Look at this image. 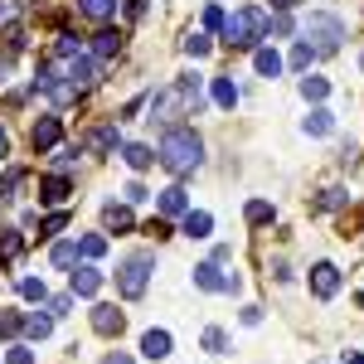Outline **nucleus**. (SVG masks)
Masks as SVG:
<instances>
[{"mask_svg":"<svg viewBox=\"0 0 364 364\" xmlns=\"http://www.w3.org/2000/svg\"><path fill=\"white\" fill-rule=\"evenodd\" d=\"M0 156H5V127H0Z\"/></svg>","mask_w":364,"mask_h":364,"instance_id":"42","label":"nucleus"},{"mask_svg":"<svg viewBox=\"0 0 364 364\" xmlns=\"http://www.w3.org/2000/svg\"><path fill=\"white\" fill-rule=\"evenodd\" d=\"M102 219H107V228H132V209H117V204H107V209H102Z\"/></svg>","mask_w":364,"mask_h":364,"instance_id":"24","label":"nucleus"},{"mask_svg":"<svg viewBox=\"0 0 364 364\" xmlns=\"http://www.w3.org/2000/svg\"><path fill=\"white\" fill-rule=\"evenodd\" d=\"M39 199H44V204H63V199H68V180H58V175H54V180H44V195H39Z\"/></svg>","mask_w":364,"mask_h":364,"instance_id":"20","label":"nucleus"},{"mask_svg":"<svg viewBox=\"0 0 364 364\" xmlns=\"http://www.w3.org/2000/svg\"><path fill=\"white\" fill-rule=\"evenodd\" d=\"M345 364H364V355H345Z\"/></svg>","mask_w":364,"mask_h":364,"instance_id":"41","label":"nucleus"},{"mask_svg":"<svg viewBox=\"0 0 364 364\" xmlns=\"http://www.w3.org/2000/svg\"><path fill=\"white\" fill-rule=\"evenodd\" d=\"M92 49H97V58H112L117 49H122V34H117V29H102V34H97V44H92Z\"/></svg>","mask_w":364,"mask_h":364,"instance_id":"16","label":"nucleus"},{"mask_svg":"<svg viewBox=\"0 0 364 364\" xmlns=\"http://www.w3.org/2000/svg\"><path fill=\"white\" fill-rule=\"evenodd\" d=\"M122 156H127V166H132V170H146V166H151V161H156V156H151L146 146H127Z\"/></svg>","mask_w":364,"mask_h":364,"instance_id":"23","label":"nucleus"},{"mask_svg":"<svg viewBox=\"0 0 364 364\" xmlns=\"http://www.w3.org/2000/svg\"><path fill=\"white\" fill-rule=\"evenodd\" d=\"M214 102L219 107H238V87L228 83V78H214Z\"/></svg>","mask_w":364,"mask_h":364,"instance_id":"17","label":"nucleus"},{"mask_svg":"<svg viewBox=\"0 0 364 364\" xmlns=\"http://www.w3.org/2000/svg\"><path fill=\"white\" fill-rule=\"evenodd\" d=\"M58 228H63V214H54V219H44V233H39V238H49V233H58Z\"/></svg>","mask_w":364,"mask_h":364,"instance_id":"39","label":"nucleus"},{"mask_svg":"<svg viewBox=\"0 0 364 364\" xmlns=\"http://www.w3.org/2000/svg\"><path fill=\"white\" fill-rule=\"evenodd\" d=\"M92 78H97V68H92L87 58H73V87H78V83H92Z\"/></svg>","mask_w":364,"mask_h":364,"instance_id":"30","label":"nucleus"},{"mask_svg":"<svg viewBox=\"0 0 364 364\" xmlns=\"http://www.w3.org/2000/svg\"><path fill=\"white\" fill-rule=\"evenodd\" d=\"M73 257H78V248H73V243H58V248H54V262H58V267H68Z\"/></svg>","mask_w":364,"mask_h":364,"instance_id":"35","label":"nucleus"},{"mask_svg":"<svg viewBox=\"0 0 364 364\" xmlns=\"http://www.w3.org/2000/svg\"><path fill=\"white\" fill-rule=\"evenodd\" d=\"M204 25L219 29V25H224V10H219V5H209V10H204Z\"/></svg>","mask_w":364,"mask_h":364,"instance_id":"37","label":"nucleus"},{"mask_svg":"<svg viewBox=\"0 0 364 364\" xmlns=\"http://www.w3.org/2000/svg\"><path fill=\"white\" fill-rule=\"evenodd\" d=\"M204 350L209 355H228V336L224 331H204Z\"/></svg>","mask_w":364,"mask_h":364,"instance_id":"28","label":"nucleus"},{"mask_svg":"<svg viewBox=\"0 0 364 364\" xmlns=\"http://www.w3.org/2000/svg\"><path fill=\"white\" fill-rule=\"evenodd\" d=\"M87 146H92V151H117V127H97V132L87 136Z\"/></svg>","mask_w":364,"mask_h":364,"instance_id":"19","label":"nucleus"},{"mask_svg":"<svg viewBox=\"0 0 364 364\" xmlns=\"http://www.w3.org/2000/svg\"><path fill=\"white\" fill-rule=\"evenodd\" d=\"M224 34H228L233 49H252V44L267 34V15H262V10H238V15L224 20Z\"/></svg>","mask_w":364,"mask_h":364,"instance_id":"2","label":"nucleus"},{"mask_svg":"<svg viewBox=\"0 0 364 364\" xmlns=\"http://www.w3.org/2000/svg\"><path fill=\"white\" fill-rule=\"evenodd\" d=\"M248 224H272V204L267 199H252L248 204Z\"/></svg>","mask_w":364,"mask_h":364,"instance_id":"25","label":"nucleus"},{"mask_svg":"<svg viewBox=\"0 0 364 364\" xmlns=\"http://www.w3.org/2000/svg\"><path fill=\"white\" fill-rule=\"evenodd\" d=\"M0 15H5V5H0Z\"/></svg>","mask_w":364,"mask_h":364,"instance_id":"44","label":"nucleus"},{"mask_svg":"<svg viewBox=\"0 0 364 364\" xmlns=\"http://www.w3.org/2000/svg\"><path fill=\"white\" fill-rule=\"evenodd\" d=\"M252 63H257V73H262V78H277V73H282L277 49H257V58H252Z\"/></svg>","mask_w":364,"mask_h":364,"instance_id":"15","label":"nucleus"},{"mask_svg":"<svg viewBox=\"0 0 364 364\" xmlns=\"http://www.w3.org/2000/svg\"><path fill=\"white\" fill-rule=\"evenodd\" d=\"M311 58H316V49H311V39H306V44H296V49H291V63H296V68H306Z\"/></svg>","mask_w":364,"mask_h":364,"instance_id":"34","label":"nucleus"},{"mask_svg":"<svg viewBox=\"0 0 364 364\" xmlns=\"http://www.w3.org/2000/svg\"><path fill=\"white\" fill-rule=\"evenodd\" d=\"M209 228H214V219L204 209H185V238H209Z\"/></svg>","mask_w":364,"mask_h":364,"instance_id":"11","label":"nucleus"},{"mask_svg":"<svg viewBox=\"0 0 364 364\" xmlns=\"http://www.w3.org/2000/svg\"><path fill=\"white\" fill-rule=\"evenodd\" d=\"M25 331H29V336H39V340H44L49 331H54V316H39V311H34V316H25Z\"/></svg>","mask_w":364,"mask_h":364,"instance_id":"22","label":"nucleus"},{"mask_svg":"<svg viewBox=\"0 0 364 364\" xmlns=\"http://www.w3.org/2000/svg\"><path fill=\"white\" fill-rule=\"evenodd\" d=\"M78 252H83V257H102V252H107V238H97V233H87L83 243H78Z\"/></svg>","mask_w":364,"mask_h":364,"instance_id":"29","label":"nucleus"},{"mask_svg":"<svg viewBox=\"0 0 364 364\" xmlns=\"http://www.w3.org/2000/svg\"><path fill=\"white\" fill-rule=\"evenodd\" d=\"M117 10V0H83V15H92V20H107Z\"/></svg>","mask_w":364,"mask_h":364,"instance_id":"27","label":"nucleus"},{"mask_svg":"<svg viewBox=\"0 0 364 364\" xmlns=\"http://www.w3.org/2000/svg\"><path fill=\"white\" fill-rule=\"evenodd\" d=\"M311 291H316L321 301H331L340 291V267L336 262H316V267H311Z\"/></svg>","mask_w":364,"mask_h":364,"instance_id":"6","label":"nucleus"},{"mask_svg":"<svg viewBox=\"0 0 364 364\" xmlns=\"http://www.w3.org/2000/svg\"><path fill=\"white\" fill-rule=\"evenodd\" d=\"M185 54L204 58V54H209V39H204V34H190V39H185Z\"/></svg>","mask_w":364,"mask_h":364,"instance_id":"32","label":"nucleus"},{"mask_svg":"<svg viewBox=\"0 0 364 364\" xmlns=\"http://www.w3.org/2000/svg\"><path fill=\"white\" fill-rule=\"evenodd\" d=\"M5 364H34V355H29L25 345H15V350H10V360H5Z\"/></svg>","mask_w":364,"mask_h":364,"instance_id":"36","label":"nucleus"},{"mask_svg":"<svg viewBox=\"0 0 364 364\" xmlns=\"http://www.w3.org/2000/svg\"><path fill=\"white\" fill-rule=\"evenodd\" d=\"M340 199H345V190H326V199H321V204H316V209H336Z\"/></svg>","mask_w":364,"mask_h":364,"instance_id":"38","label":"nucleus"},{"mask_svg":"<svg viewBox=\"0 0 364 364\" xmlns=\"http://www.w3.org/2000/svg\"><path fill=\"white\" fill-rule=\"evenodd\" d=\"M170 175H190V170L204 161V141L190 132V127H170L166 136H161V156H156Z\"/></svg>","mask_w":364,"mask_h":364,"instance_id":"1","label":"nucleus"},{"mask_svg":"<svg viewBox=\"0 0 364 364\" xmlns=\"http://www.w3.org/2000/svg\"><path fill=\"white\" fill-rule=\"evenodd\" d=\"M185 107H199V78H180L166 92H156L151 117H175V112H185Z\"/></svg>","mask_w":364,"mask_h":364,"instance_id":"3","label":"nucleus"},{"mask_svg":"<svg viewBox=\"0 0 364 364\" xmlns=\"http://www.w3.org/2000/svg\"><path fill=\"white\" fill-rule=\"evenodd\" d=\"M195 282L204 287V291H238V277H224L214 262H199V267H195Z\"/></svg>","mask_w":364,"mask_h":364,"instance_id":"7","label":"nucleus"},{"mask_svg":"<svg viewBox=\"0 0 364 364\" xmlns=\"http://www.w3.org/2000/svg\"><path fill=\"white\" fill-rule=\"evenodd\" d=\"M331 127H336V122H331V112H326V107L306 112V122H301V132H306V136H331Z\"/></svg>","mask_w":364,"mask_h":364,"instance_id":"12","label":"nucleus"},{"mask_svg":"<svg viewBox=\"0 0 364 364\" xmlns=\"http://www.w3.org/2000/svg\"><path fill=\"white\" fill-rule=\"evenodd\" d=\"M161 209H166V214H185V209H190V199H185V190H180V185H170V190H161Z\"/></svg>","mask_w":364,"mask_h":364,"instance_id":"14","label":"nucleus"},{"mask_svg":"<svg viewBox=\"0 0 364 364\" xmlns=\"http://www.w3.org/2000/svg\"><path fill=\"white\" fill-rule=\"evenodd\" d=\"M306 39H316V54H336L340 39H345V25L336 15H311L306 20Z\"/></svg>","mask_w":364,"mask_h":364,"instance_id":"5","label":"nucleus"},{"mask_svg":"<svg viewBox=\"0 0 364 364\" xmlns=\"http://www.w3.org/2000/svg\"><path fill=\"white\" fill-rule=\"evenodd\" d=\"M102 364H132V355H107Z\"/></svg>","mask_w":364,"mask_h":364,"instance_id":"40","label":"nucleus"},{"mask_svg":"<svg viewBox=\"0 0 364 364\" xmlns=\"http://www.w3.org/2000/svg\"><path fill=\"white\" fill-rule=\"evenodd\" d=\"M151 267H156V257H151V252H132V257L122 262L117 291H122V296H141V291H146V277H151Z\"/></svg>","mask_w":364,"mask_h":364,"instance_id":"4","label":"nucleus"},{"mask_svg":"<svg viewBox=\"0 0 364 364\" xmlns=\"http://www.w3.org/2000/svg\"><path fill=\"white\" fill-rule=\"evenodd\" d=\"M141 350H146L151 360H166L170 355V331H146V336H141Z\"/></svg>","mask_w":364,"mask_h":364,"instance_id":"10","label":"nucleus"},{"mask_svg":"<svg viewBox=\"0 0 364 364\" xmlns=\"http://www.w3.org/2000/svg\"><path fill=\"white\" fill-rule=\"evenodd\" d=\"M326 92H331L326 78H301V97H306V102H326Z\"/></svg>","mask_w":364,"mask_h":364,"instance_id":"18","label":"nucleus"},{"mask_svg":"<svg viewBox=\"0 0 364 364\" xmlns=\"http://www.w3.org/2000/svg\"><path fill=\"white\" fill-rule=\"evenodd\" d=\"M20 185H25V170H5V180H0V199H15V195H20Z\"/></svg>","mask_w":364,"mask_h":364,"instance_id":"21","label":"nucleus"},{"mask_svg":"<svg viewBox=\"0 0 364 364\" xmlns=\"http://www.w3.org/2000/svg\"><path fill=\"white\" fill-rule=\"evenodd\" d=\"M97 287H102V272L97 267H78L73 272V296H97Z\"/></svg>","mask_w":364,"mask_h":364,"instance_id":"9","label":"nucleus"},{"mask_svg":"<svg viewBox=\"0 0 364 364\" xmlns=\"http://www.w3.org/2000/svg\"><path fill=\"white\" fill-rule=\"evenodd\" d=\"M20 296H25V301H44V282L25 277V282H20Z\"/></svg>","mask_w":364,"mask_h":364,"instance_id":"31","label":"nucleus"},{"mask_svg":"<svg viewBox=\"0 0 364 364\" xmlns=\"http://www.w3.org/2000/svg\"><path fill=\"white\" fill-rule=\"evenodd\" d=\"M92 331H97V336H122V311L117 306H92Z\"/></svg>","mask_w":364,"mask_h":364,"instance_id":"8","label":"nucleus"},{"mask_svg":"<svg viewBox=\"0 0 364 364\" xmlns=\"http://www.w3.org/2000/svg\"><path fill=\"white\" fill-rule=\"evenodd\" d=\"M20 326H25V321H20V316H15V311H0V336H15V331H20Z\"/></svg>","mask_w":364,"mask_h":364,"instance_id":"33","label":"nucleus"},{"mask_svg":"<svg viewBox=\"0 0 364 364\" xmlns=\"http://www.w3.org/2000/svg\"><path fill=\"white\" fill-rule=\"evenodd\" d=\"M272 5H296V0H272Z\"/></svg>","mask_w":364,"mask_h":364,"instance_id":"43","label":"nucleus"},{"mask_svg":"<svg viewBox=\"0 0 364 364\" xmlns=\"http://www.w3.org/2000/svg\"><path fill=\"white\" fill-rule=\"evenodd\" d=\"M34 146H39V151H49V146H58V117H44V122L34 127Z\"/></svg>","mask_w":364,"mask_h":364,"instance_id":"13","label":"nucleus"},{"mask_svg":"<svg viewBox=\"0 0 364 364\" xmlns=\"http://www.w3.org/2000/svg\"><path fill=\"white\" fill-rule=\"evenodd\" d=\"M20 248H25V238H20V233H5V238H0V257H5V262H15Z\"/></svg>","mask_w":364,"mask_h":364,"instance_id":"26","label":"nucleus"}]
</instances>
